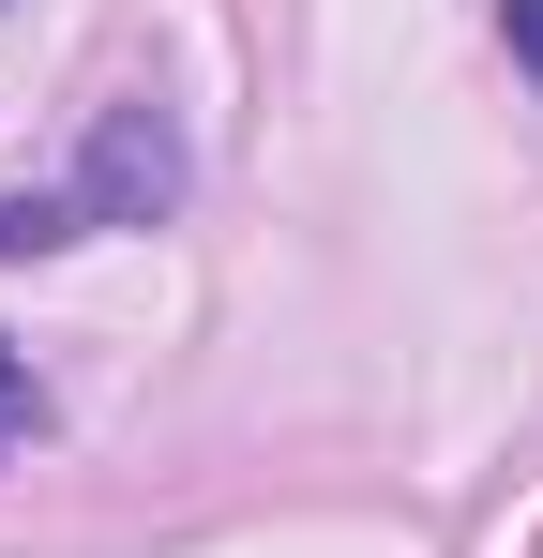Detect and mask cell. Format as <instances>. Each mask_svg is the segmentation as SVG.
Segmentation results:
<instances>
[{"instance_id":"cell-2","label":"cell","mask_w":543,"mask_h":558,"mask_svg":"<svg viewBox=\"0 0 543 558\" xmlns=\"http://www.w3.org/2000/svg\"><path fill=\"white\" fill-rule=\"evenodd\" d=\"M61 242H90L76 196H0V257H61Z\"/></svg>"},{"instance_id":"cell-1","label":"cell","mask_w":543,"mask_h":558,"mask_svg":"<svg viewBox=\"0 0 543 558\" xmlns=\"http://www.w3.org/2000/svg\"><path fill=\"white\" fill-rule=\"evenodd\" d=\"M181 182H196V151H181V121L152 92H121V106H90V151H76V227H167Z\"/></svg>"},{"instance_id":"cell-3","label":"cell","mask_w":543,"mask_h":558,"mask_svg":"<svg viewBox=\"0 0 543 558\" xmlns=\"http://www.w3.org/2000/svg\"><path fill=\"white\" fill-rule=\"evenodd\" d=\"M31 438H46V392H31V348L0 332V468L31 453Z\"/></svg>"},{"instance_id":"cell-4","label":"cell","mask_w":543,"mask_h":558,"mask_svg":"<svg viewBox=\"0 0 543 558\" xmlns=\"http://www.w3.org/2000/svg\"><path fill=\"white\" fill-rule=\"evenodd\" d=\"M498 31H514V61L543 76V0H498Z\"/></svg>"}]
</instances>
